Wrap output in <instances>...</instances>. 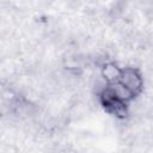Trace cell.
Returning <instances> with one entry per match:
<instances>
[{
  "mask_svg": "<svg viewBox=\"0 0 153 153\" xmlns=\"http://www.w3.org/2000/svg\"><path fill=\"white\" fill-rule=\"evenodd\" d=\"M97 97H98L99 104L108 114L120 120H124L128 117L130 104H127L122 102L120 98H117V96L111 91L109 85H105L104 88L97 94Z\"/></svg>",
  "mask_w": 153,
  "mask_h": 153,
  "instance_id": "obj_1",
  "label": "cell"
},
{
  "mask_svg": "<svg viewBox=\"0 0 153 153\" xmlns=\"http://www.w3.org/2000/svg\"><path fill=\"white\" fill-rule=\"evenodd\" d=\"M122 73V67L115 60H108L99 66V75L106 85L115 84L120 81Z\"/></svg>",
  "mask_w": 153,
  "mask_h": 153,
  "instance_id": "obj_3",
  "label": "cell"
},
{
  "mask_svg": "<svg viewBox=\"0 0 153 153\" xmlns=\"http://www.w3.org/2000/svg\"><path fill=\"white\" fill-rule=\"evenodd\" d=\"M118 82H121L135 98H137L143 93L146 86V79L143 72L140 67L136 66L122 67V73Z\"/></svg>",
  "mask_w": 153,
  "mask_h": 153,
  "instance_id": "obj_2",
  "label": "cell"
}]
</instances>
